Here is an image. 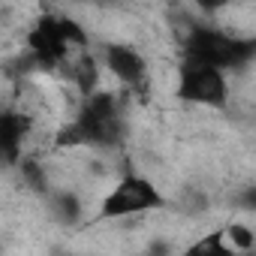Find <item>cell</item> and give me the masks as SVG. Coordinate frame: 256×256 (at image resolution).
I'll use <instances>...</instances> for the list:
<instances>
[{
  "label": "cell",
  "mask_w": 256,
  "mask_h": 256,
  "mask_svg": "<svg viewBox=\"0 0 256 256\" xmlns=\"http://www.w3.org/2000/svg\"><path fill=\"white\" fill-rule=\"evenodd\" d=\"M124 139L120 102L108 90L84 94V102L72 124L58 133V148H114Z\"/></svg>",
  "instance_id": "6da1fadb"
},
{
  "label": "cell",
  "mask_w": 256,
  "mask_h": 256,
  "mask_svg": "<svg viewBox=\"0 0 256 256\" xmlns=\"http://www.w3.org/2000/svg\"><path fill=\"white\" fill-rule=\"evenodd\" d=\"M181 52H184V60L208 64L223 72H238L253 64L256 40L232 36V34H226L220 28H208V24H193L184 36Z\"/></svg>",
  "instance_id": "7a4b0ae2"
},
{
  "label": "cell",
  "mask_w": 256,
  "mask_h": 256,
  "mask_svg": "<svg viewBox=\"0 0 256 256\" xmlns=\"http://www.w3.org/2000/svg\"><path fill=\"white\" fill-rule=\"evenodd\" d=\"M88 46V30L70 16H42L28 34V52L40 66H60L70 48Z\"/></svg>",
  "instance_id": "3957f363"
},
{
  "label": "cell",
  "mask_w": 256,
  "mask_h": 256,
  "mask_svg": "<svg viewBox=\"0 0 256 256\" xmlns=\"http://www.w3.org/2000/svg\"><path fill=\"white\" fill-rule=\"evenodd\" d=\"M154 208H163V193L154 187L151 178L126 172L100 202V220H124V217H136L148 214Z\"/></svg>",
  "instance_id": "277c9868"
},
{
  "label": "cell",
  "mask_w": 256,
  "mask_h": 256,
  "mask_svg": "<svg viewBox=\"0 0 256 256\" xmlns=\"http://www.w3.org/2000/svg\"><path fill=\"white\" fill-rule=\"evenodd\" d=\"M178 100L193 102V106H208V108H223L229 100V82L226 72L208 64L184 60L181 76H178Z\"/></svg>",
  "instance_id": "5b68a950"
},
{
  "label": "cell",
  "mask_w": 256,
  "mask_h": 256,
  "mask_svg": "<svg viewBox=\"0 0 256 256\" xmlns=\"http://www.w3.org/2000/svg\"><path fill=\"white\" fill-rule=\"evenodd\" d=\"M102 60L108 66V72L126 84V88H142L148 78V60L142 52H136L133 46H120V42H108L102 48Z\"/></svg>",
  "instance_id": "8992f818"
},
{
  "label": "cell",
  "mask_w": 256,
  "mask_h": 256,
  "mask_svg": "<svg viewBox=\"0 0 256 256\" xmlns=\"http://www.w3.org/2000/svg\"><path fill=\"white\" fill-rule=\"evenodd\" d=\"M30 118L16 108H0V166H18Z\"/></svg>",
  "instance_id": "52a82bcc"
},
{
  "label": "cell",
  "mask_w": 256,
  "mask_h": 256,
  "mask_svg": "<svg viewBox=\"0 0 256 256\" xmlns=\"http://www.w3.org/2000/svg\"><path fill=\"white\" fill-rule=\"evenodd\" d=\"M52 214H54L64 226L78 223V217H82V202H78V196H76V193H66V190L54 193V196H52Z\"/></svg>",
  "instance_id": "ba28073f"
},
{
  "label": "cell",
  "mask_w": 256,
  "mask_h": 256,
  "mask_svg": "<svg viewBox=\"0 0 256 256\" xmlns=\"http://www.w3.org/2000/svg\"><path fill=\"white\" fill-rule=\"evenodd\" d=\"M72 82L84 90V94H90V90H96V82H100V76H96V60L90 58V54H82L78 60H76V66H72Z\"/></svg>",
  "instance_id": "9c48e42d"
},
{
  "label": "cell",
  "mask_w": 256,
  "mask_h": 256,
  "mask_svg": "<svg viewBox=\"0 0 256 256\" xmlns=\"http://www.w3.org/2000/svg\"><path fill=\"white\" fill-rule=\"evenodd\" d=\"M223 235H229V238H232V247H241V250H250V247L256 244V235H253L247 226H241V223H232Z\"/></svg>",
  "instance_id": "30bf717a"
},
{
  "label": "cell",
  "mask_w": 256,
  "mask_h": 256,
  "mask_svg": "<svg viewBox=\"0 0 256 256\" xmlns=\"http://www.w3.org/2000/svg\"><path fill=\"white\" fill-rule=\"evenodd\" d=\"M190 253H220V256H226V253H229V247L223 244V232H214L211 238H202L199 244H193V247H190Z\"/></svg>",
  "instance_id": "8fae6325"
},
{
  "label": "cell",
  "mask_w": 256,
  "mask_h": 256,
  "mask_svg": "<svg viewBox=\"0 0 256 256\" xmlns=\"http://www.w3.org/2000/svg\"><path fill=\"white\" fill-rule=\"evenodd\" d=\"M193 4L202 10V12H220V10H226L232 0H193Z\"/></svg>",
  "instance_id": "7c38bea8"
}]
</instances>
